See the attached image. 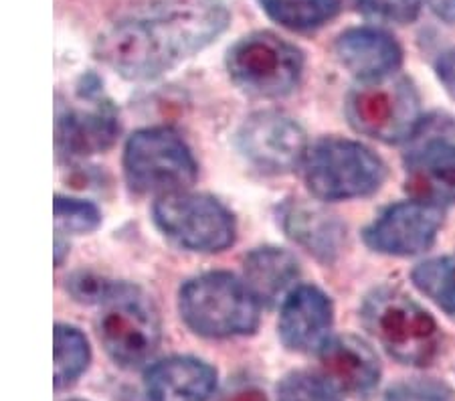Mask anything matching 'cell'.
<instances>
[{
    "label": "cell",
    "instance_id": "obj_14",
    "mask_svg": "<svg viewBox=\"0 0 455 401\" xmlns=\"http://www.w3.org/2000/svg\"><path fill=\"white\" fill-rule=\"evenodd\" d=\"M324 381L347 396L366 397L380 381V363L372 349L356 337H334L320 347Z\"/></svg>",
    "mask_w": 455,
    "mask_h": 401
},
{
    "label": "cell",
    "instance_id": "obj_16",
    "mask_svg": "<svg viewBox=\"0 0 455 401\" xmlns=\"http://www.w3.org/2000/svg\"><path fill=\"white\" fill-rule=\"evenodd\" d=\"M150 401H207L217 385V371L195 357H168L146 373Z\"/></svg>",
    "mask_w": 455,
    "mask_h": 401
},
{
    "label": "cell",
    "instance_id": "obj_9",
    "mask_svg": "<svg viewBox=\"0 0 455 401\" xmlns=\"http://www.w3.org/2000/svg\"><path fill=\"white\" fill-rule=\"evenodd\" d=\"M154 223L168 239L190 252H223L235 242L233 215L209 195H163L154 205Z\"/></svg>",
    "mask_w": 455,
    "mask_h": 401
},
{
    "label": "cell",
    "instance_id": "obj_22",
    "mask_svg": "<svg viewBox=\"0 0 455 401\" xmlns=\"http://www.w3.org/2000/svg\"><path fill=\"white\" fill-rule=\"evenodd\" d=\"M411 278L429 301L455 317V255L423 261L413 269Z\"/></svg>",
    "mask_w": 455,
    "mask_h": 401
},
{
    "label": "cell",
    "instance_id": "obj_2",
    "mask_svg": "<svg viewBox=\"0 0 455 401\" xmlns=\"http://www.w3.org/2000/svg\"><path fill=\"white\" fill-rule=\"evenodd\" d=\"M361 317L374 341L403 365H429L442 347V334L433 317L397 288L372 290Z\"/></svg>",
    "mask_w": 455,
    "mask_h": 401
},
{
    "label": "cell",
    "instance_id": "obj_25",
    "mask_svg": "<svg viewBox=\"0 0 455 401\" xmlns=\"http://www.w3.org/2000/svg\"><path fill=\"white\" fill-rule=\"evenodd\" d=\"M356 4L366 17L383 23L407 25L419 17L423 0H356Z\"/></svg>",
    "mask_w": 455,
    "mask_h": 401
},
{
    "label": "cell",
    "instance_id": "obj_6",
    "mask_svg": "<svg viewBox=\"0 0 455 401\" xmlns=\"http://www.w3.org/2000/svg\"><path fill=\"white\" fill-rule=\"evenodd\" d=\"M124 172L140 195L180 193L196 180V160L187 142L171 128H144L130 136Z\"/></svg>",
    "mask_w": 455,
    "mask_h": 401
},
{
    "label": "cell",
    "instance_id": "obj_27",
    "mask_svg": "<svg viewBox=\"0 0 455 401\" xmlns=\"http://www.w3.org/2000/svg\"><path fill=\"white\" fill-rule=\"evenodd\" d=\"M114 286L116 282H108L104 278H98V276L85 272L71 276L68 280V290L71 292V296L85 304H101L109 296V292L114 290Z\"/></svg>",
    "mask_w": 455,
    "mask_h": 401
},
{
    "label": "cell",
    "instance_id": "obj_17",
    "mask_svg": "<svg viewBox=\"0 0 455 401\" xmlns=\"http://www.w3.org/2000/svg\"><path fill=\"white\" fill-rule=\"evenodd\" d=\"M336 55L361 82L391 76L403 61V51L391 35L366 27L344 31L336 41Z\"/></svg>",
    "mask_w": 455,
    "mask_h": 401
},
{
    "label": "cell",
    "instance_id": "obj_7",
    "mask_svg": "<svg viewBox=\"0 0 455 401\" xmlns=\"http://www.w3.org/2000/svg\"><path fill=\"white\" fill-rule=\"evenodd\" d=\"M98 337L122 367H140L160 345V318L152 301L130 284L116 282L100 304Z\"/></svg>",
    "mask_w": 455,
    "mask_h": 401
},
{
    "label": "cell",
    "instance_id": "obj_18",
    "mask_svg": "<svg viewBox=\"0 0 455 401\" xmlns=\"http://www.w3.org/2000/svg\"><path fill=\"white\" fill-rule=\"evenodd\" d=\"M280 223L293 242L320 260H332L339 252L340 225L326 211L304 201H288L280 209Z\"/></svg>",
    "mask_w": 455,
    "mask_h": 401
},
{
    "label": "cell",
    "instance_id": "obj_3",
    "mask_svg": "<svg viewBox=\"0 0 455 401\" xmlns=\"http://www.w3.org/2000/svg\"><path fill=\"white\" fill-rule=\"evenodd\" d=\"M179 309L182 320L201 337L231 339L255 331L261 304L245 282L227 272H209L180 288Z\"/></svg>",
    "mask_w": 455,
    "mask_h": 401
},
{
    "label": "cell",
    "instance_id": "obj_19",
    "mask_svg": "<svg viewBox=\"0 0 455 401\" xmlns=\"http://www.w3.org/2000/svg\"><path fill=\"white\" fill-rule=\"evenodd\" d=\"M245 284L261 306H274L299 276L298 260L277 247H259L245 258Z\"/></svg>",
    "mask_w": 455,
    "mask_h": 401
},
{
    "label": "cell",
    "instance_id": "obj_4",
    "mask_svg": "<svg viewBox=\"0 0 455 401\" xmlns=\"http://www.w3.org/2000/svg\"><path fill=\"white\" fill-rule=\"evenodd\" d=\"M350 126L380 142H403L423 126L419 93L403 76L364 79L347 98Z\"/></svg>",
    "mask_w": 455,
    "mask_h": 401
},
{
    "label": "cell",
    "instance_id": "obj_15",
    "mask_svg": "<svg viewBox=\"0 0 455 401\" xmlns=\"http://www.w3.org/2000/svg\"><path fill=\"white\" fill-rule=\"evenodd\" d=\"M334 309L330 298L315 286H299L290 292L282 306L280 337L291 351L310 353L324 345L332 328Z\"/></svg>",
    "mask_w": 455,
    "mask_h": 401
},
{
    "label": "cell",
    "instance_id": "obj_12",
    "mask_svg": "<svg viewBox=\"0 0 455 401\" xmlns=\"http://www.w3.org/2000/svg\"><path fill=\"white\" fill-rule=\"evenodd\" d=\"M442 225V207L413 199L388 207L364 229V242L379 253L417 255L429 250Z\"/></svg>",
    "mask_w": 455,
    "mask_h": 401
},
{
    "label": "cell",
    "instance_id": "obj_24",
    "mask_svg": "<svg viewBox=\"0 0 455 401\" xmlns=\"http://www.w3.org/2000/svg\"><path fill=\"white\" fill-rule=\"evenodd\" d=\"M277 401H340L324 379L310 373H291L277 388Z\"/></svg>",
    "mask_w": 455,
    "mask_h": 401
},
{
    "label": "cell",
    "instance_id": "obj_21",
    "mask_svg": "<svg viewBox=\"0 0 455 401\" xmlns=\"http://www.w3.org/2000/svg\"><path fill=\"white\" fill-rule=\"evenodd\" d=\"M92 359L90 345L82 331L69 325L55 326V388L63 389L82 377Z\"/></svg>",
    "mask_w": 455,
    "mask_h": 401
},
{
    "label": "cell",
    "instance_id": "obj_8",
    "mask_svg": "<svg viewBox=\"0 0 455 401\" xmlns=\"http://www.w3.org/2000/svg\"><path fill=\"white\" fill-rule=\"evenodd\" d=\"M227 71L249 96L280 98L296 90L304 55L296 45L269 31L239 39L227 53Z\"/></svg>",
    "mask_w": 455,
    "mask_h": 401
},
{
    "label": "cell",
    "instance_id": "obj_20",
    "mask_svg": "<svg viewBox=\"0 0 455 401\" xmlns=\"http://www.w3.org/2000/svg\"><path fill=\"white\" fill-rule=\"evenodd\" d=\"M261 9L293 31L318 28L340 11V0H259Z\"/></svg>",
    "mask_w": 455,
    "mask_h": 401
},
{
    "label": "cell",
    "instance_id": "obj_26",
    "mask_svg": "<svg viewBox=\"0 0 455 401\" xmlns=\"http://www.w3.org/2000/svg\"><path fill=\"white\" fill-rule=\"evenodd\" d=\"M385 401H453V391L435 379H411L388 389Z\"/></svg>",
    "mask_w": 455,
    "mask_h": 401
},
{
    "label": "cell",
    "instance_id": "obj_10",
    "mask_svg": "<svg viewBox=\"0 0 455 401\" xmlns=\"http://www.w3.org/2000/svg\"><path fill=\"white\" fill-rule=\"evenodd\" d=\"M120 132L117 109L100 90L93 76L84 79L76 104L59 106L55 142L65 158H84L108 150Z\"/></svg>",
    "mask_w": 455,
    "mask_h": 401
},
{
    "label": "cell",
    "instance_id": "obj_30",
    "mask_svg": "<svg viewBox=\"0 0 455 401\" xmlns=\"http://www.w3.org/2000/svg\"><path fill=\"white\" fill-rule=\"evenodd\" d=\"M427 4L445 23H455V0H427Z\"/></svg>",
    "mask_w": 455,
    "mask_h": 401
},
{
    "label": "cell",
    "instance_id": "obj_5",
    "mask_svg": "<svg viewBox=\"0 0 455 401\" xmlns=\"http://www.w3.org/2000/svg\"><path fill=\"white\" fill-rule=\"evenodd\" d=\"M306 185L312 195L324 201H347L377 193L387 169L366 146L324 138L315 142L304 160Z\"/></svg>",
    "mask_w": 455,
    "mask_h": 401
},
{
    "label": "cell",
    "instance_id": "obj_28",
    "mask_svg": "<svg viewBox=\"0 0 455 401\" xmlns=\"http://www.w3.org/2000/svg\"><path fill=\"white\" fill-rule=\"evenodd\" d=\"M435 71L445 92L455 100V49L445 51L435 63Z\"/></svg>",
    "mask_w": 455,
    "mask_h": 401
},
{
    "label": "cell",
    "instance_id": "obj_23",
    "mask_svg": "<svg viewBox=\"0 0 455 401\" xmlns=\"http://www.w3.org/2000/svg\"><path fill=\"white\" fill-rule=\"evenodd\" d=\"M55 221L65 231L90 233L100 228L101 213L90 201L59 195L55 199Z\"/></svg>",
    "mask_w": 455,
    "mask_h": 401
},
{
    "label": "cell",
    "instance_id": "obj_11",
    "mask_svg": "<svg viewBox=\"0 0 455 401\" xmlns=\"http://www.w3.org/2000/svg\"><path fill=\"white\" fill-rule=\"evenodd\" d=\"M237 144L241 155L263 172H291L307 156V138L296 120L277 112H259L243 122Z\"/></svg>",
    "mask_w": 455,
    "mask_h": 401
},
{
    "label": "cell",
    "instance_id": "obj_29",
    "mask_svg": "<svg viewBox=\"0 0 455 401\" xmlns=\"http://www.w3.org/2000/svg\"><path fill=\"white\" fill-rule=\"evenodd\" d=\"M221 401H267V397H266V391L257 388V385L241 381L227 389Z\"/></svg>",
    "mask_w": 455,
    "mask_h": 401
},
{
    "label": "cell",
    "instance_id": "obj_13",
    "mask_svg": "<svg viewBox=\"0 0 455 401\" xmlns=\"http://www.w3.org/2000/svg\"><path fill=\"white\" fill-rule=\"evenodd\" d=\"M407 193L433 205L455 203V144L445 136H429L409 152Z\"/></svg>",
    "mask_w": 455,
    "mask_h": 401
},
{
    "label": "cell",
    "instance_id": "obj_1",
    "mask_svg": "<svg viewBox=\"0 0 455 401\" xmlns=\"http://www.w3.org/2000/svg\"><path fill=\"white\" fill-rule=\"evenodd\" d=\"M227 25L221 0H172L109 27L95 53L124 77L152 79L211 45Z\"/></svg>",
    "mask_w": 455,
    "mask_h": 401
}]
</instances>
